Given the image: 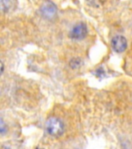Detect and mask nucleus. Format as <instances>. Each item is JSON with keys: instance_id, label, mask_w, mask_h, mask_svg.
Masks as SVG:
<instances>
[{"instance_id": "nucleus-2", "label": "nucleus", "mask_w": 132, "mask_h": 149, "mask_svg": "<svg viewBox=\"0 0 132 149\" xmlns=\"http://www.w3.org/2000/svg\"><path fill=\"white\" fill-rule=\"evenodd\" d=\"M56 5L50 0H46L40 7V12L43 17L47 19H51L55 17L56 14Z\"/></svg>"}, {"instance_id": "nucleus-4", "label": "nucleus", "mask_w": 132, "mask_h": 149, "mask_svg": "<svg viewBox=\"0 0 132 149\" xmlns=\"http://www.w3.org/2000/svg\"><path fill=\"white\" fill-rule=\"evenodd\" d=\"M111 46L116 52L121 53L127 48V40L121 35H118V36L113 37V39L111 40Z\"/></svg>"}, {"instance_id": "nucleus-3", "label": "nucleus", "mask_w": 132, "mask_h": 149, "mask_svg": "<svg viewBox=\"0 0 132 149\" xmlns=\"http://www.w3.org/2000/svg\"><path fill=\"white\" fill-rule=\"evenodd\" d=\"M87 33V28L85 23H77L72 28L69 33V36L72 39L74 40H82L86 37Z\"/></svg>"}, {"instance_id": "nucleus-1", "label": "nucleus", "mask_w": 132, "mask_h": 149, "mask_svg": "<svg viewBox=\"0 0 132 149\" xmlns=\"http://www.w3.org/2000/svg\"><path fill=\"white\" fill-rule=\"evenodd\" d=\"M46 131L52 137H59L64 132V125L60 119L50 117L46 123Z\"/></svg>"}, {"instance_id": "nucleus-6", "label": "nucleus", "mask_w": 132, "mask_h": 149, "mask_svg": "<svg viewBox=\"0 0 132 149\" xmlns=\"http://www.w3.org/2000/svg\"><path fill=\"white\" fill-rule=\"evenodd\" d=\"M69 65L72 68H77L81 65V60L80 58H74L70 61Z\"/></svg>"}, {"instance_id": "nucleus-8", "label": "nucleus", "mask_w": 132, "mask_h": 149, "mask_svg": "<svg viewBox=\"0 0 132 149\" xmlns=\"http://www.w3.org/2000/svg\"><path fill=\"white\" fill-rule=\"evenodd\" d=\"M1 65H2V68H1V72H3V70H4V65H3V63L1 62Z\"/></svg>"}, {"instance_id": "nucleus-5", "label": "nucleus", "mask_w": 132, "mask_h": 149, "mask_svg": "<svg viewBox=\"0 0 132 149\" xmlns=\"http://www.w3.org/2000/svg\"><path fill=\"white\" fill-rule=\"evenodd\" d=\"M106 0H87V2L90 6L95 8H98V7L104 5Z\"/></svg>"}, {"instance_id": "nucleus-7", "label": "nucleus", "mask_w": 132, "mask_h": 149, "mask_svg": "<svg viewBox=\"0 0 132 149\" xmlns=\"http://www.w3.org/2000/svg\"><path fill=\"white\" fill-rule=\"evenodd\" d=\"M1 134H3V133L5 131V129H4V123H3V120H2V119H1Z\"/></svg>"}]
</instances>
